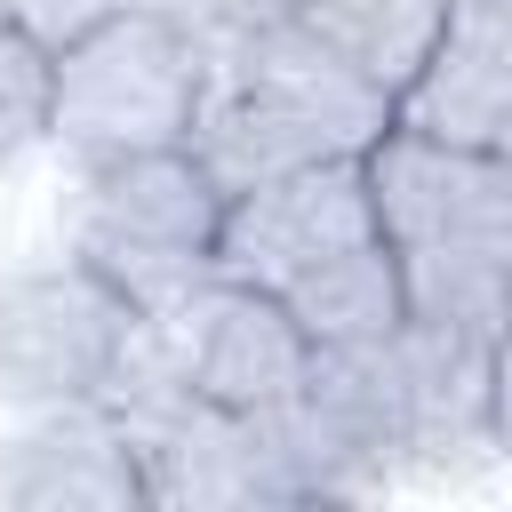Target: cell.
Returning <instances> with one entry per match:
<instances>
[{
    "instance_id": "1",
    "label": "cell",
    "mask_w": 512,
    "mask_h": 512,
    "mask_svg": "<svg viewBox=\"0 0 512 512\" xmlns=\"http://www.w3.org/2000/svg\"><path fill=\"white\" fill-rule=\"evenodd\" d=\"M216 232H224V184L200 168L192 144L72 160L64 248L144 312H168L200 280H216Z\"/></svg>"
},
{
    "instance_id": "2",
    "label": "cell",
    "mask_w": 512,
    "mask_h": 512,
    "mask_svg": "<svg viewBox=\"0 0 512 512\" xmlns=\"http://www.w3.org/2000/svg\"><path fill=\"white\" fill-rule=\"evenodd\" d=\"M208 40L176 24L168 8L128 0L112 24L72 40L56 56V120L48 144L72 160H112V152H160L192 144L200 96H208Z\"/></svg>"
},
{
    "instance_id": "3",
    "label": "cell",
    "mask_w": 512,
    "mask_h": 512,
    "mask_svg": "<svg viewBox=\"0 0 512 512\" xmlns=\"http://www.w3.org/2000/svg\"><path fill=\"white\" fill-rule=\"evenodd\" d=\"M136 328H144V304L120 296L72 248L56 264L8 272L0 280V400L24 416L96 400Z\"/></svg>"
},
{
    "instance_id": "4",
    "label": "cell",
    "mask_w": 512,
    "mask_h": 512,
    "mask_svg": "<svg viewBox=\"0 0 512 512\" xmlns=\"http://www.w3.org/2000/svg\"><path fill=\"white\" fill-rule=\"evenodd\" d=\"M376 224L400 256H488L512 264V160L384 128L368 144Z\"/></svg>"
},
{
    "instance_id": "5",
    "label": "cell",
    "mask_w": 512,
    "mask_h": 512,
    "mask_svg": "<svg viewBox=\"0 0 512 512\" xmlns=\"http://www.w3.org/2000/svg\"><path fill=\"white\" fill-rule=\"evenodd\" d=\"M376 232L384 224H376L368 152H336V160H304L288 176H264V184L232 192L224 232H216V272L280 296L288 280H304L336 248H360Z\"/></svg>"
},
{
    "instance_id": "6",
    "label": "cell",
    "mask_w": 512,
    "mask_h": 512,
    "mask_svg": "<svg viewBox=\"0 0 512 512\" xmlns=\"http://www.w3.org/2000/svg\"><path fill=\"white\" fill-rule=\"evenodd\" d=\"M160 328H168L192 392L216 400V408H240V416L296 400L304 376H312V336L296 328L288 296L248 288V280H224V272L200 280L184 304H168Z\"/></svg>"
},
{
    "instance_id": "7",
    "label": "cell",
    "mask_w": 512,
    "mask_h": 512,
    "mask_svg": "<svg viewBox=\"0 0 512 512\" xmlns=\"http://www.w3.org/2000/svg\"><path fill=\"white\" fill-rule=\"evenodd\" d=\"M0 504L8 512H136L152 504L144 456L112 408H40L0 448Z\"/></svg>"
},
{
    "instance_id": "8",
    "label": "cell",
    "mask_w": 512,
    "mask_h": 512,
    "mask_svg": "<svg viewBox=\"0 0 512 512\" xmlns=\"http://www.w3.org/2000/svg\"><path fill=\"white\" fill-rule=\"evenodd\" d=\"M304 408L328 432V448L352 464V480L376 496L392 472H408L416 448V408H408V352L400 336L376 344H312Z\"/></svg>"
},
{
    "instance_id": "9",
    "label": "cell",
    "mask_w": 512,
    "mask_h": 512,
    "mask_svg": "<svg viewBox=\"0 0 512 512\" xmlns=\"http://www.w3.org/2000/svg\"><path fill=\"white\" fill-rule=\"evenodd\" d=\"M488 344L496 336H464V328H432V320L400 328L408 408H416L408 472H464L496 448V432H488Z\"/></svg>"
},
{
    "instance_id": "10",
    "label": "cell",
    "mask_w": 512,
    "mask_h": 512,
    "mask_svg": "<svg viewBox=\"0 0 512 512\" xmlns=\"http://www.w3.org/2000/svg\"><path fill=\"white\" fill-rule=\"evenodd\" d=\"M280 296L312 344H376V336L408 328V272H400V248L384 232L360 248H336L328 264H312Z\"/></svg>"
},
{
    "instance_id": "11",
    "label": "cell",
    "mask_w": 512,
    "mask_h": 512,
    "mask_svg": "<svg viewBox=\"0 0 512 512\" xmlns=\"http://www.w3.org/2000/svg\"><path fill=\"white\" fill-rule=\"evenodd\" d=\"M296 16L384 96H400L448 40V0H296Z\"/></svg>"
},
{
    "instance_id": "12",
    "label": "cell",
    "mask_w": 512,
    "mask_h": 512,
    "mask_svg": "<svg viewBox=\"0 0 512 512\" xmlns=\"http://www.w3.org/2000/svg\"><path fill=\"white\" fill-rule=\"evenodd\" d=\"M392 128H416V136H440V144L496 152V144L512 136V72L440 40V56L392 96Z\"/></svg>"
},
{
    "instance_id": "13",
    "label": "cell",
    "mask_w": 512,
    "mask_h": 512,
    "mask_svg": "<svg viewBox=\"0 0 512 512\" xmlns=\"http://www.w3.org/2000/svg\"><path fill=\"white\" fill-rule=\"evenodd\" d=\"M400 272H408V320L464 328V336H496L512 320V264H488V256H400Z\"/></svg>"
},
{
    "instance_id": "14",
    "label": "cell",
    "mask_w": 512,
    "mask_h": 512,
    "mask_svg": "<svg viewBox=\"0 0 512 512\" xmlns=\"http://www.w3.org/2000/svg\"><path fill=\"white\" fill-rule=\"evenodd\" d=\"M48 120H56V56L32 32L0 24V168L48 144Z\"/></svg>"
},
{
    "instance_id": "15",
    "label": "cell",
    "mask_w": 512,
    "mask_h": 512,
    "mask_svg": "<svg viewBox=\"0 0 512 512\" xmlns=\"http://www.w3.org/2000/svg\"><path fill=\"white\" fill-rule=\"evenodd\" d=\"M128 0H16V32H32L48 56H64L72 40H88L96 24H112Z\"/></svg>"
},
{
    "instance_id": "16",
    "label": "cell",
    "mask_w": 512,
    "mask_h": 512,
    "mask_svg": "<svg viewBox=\"0 0 512 512\" xmlns=\"http://www.w3.org/2000/svg\"><path fill=\"white\" fill-rule=\"evenodd\" d=\"M448 48L512 72V0H448Z\"/></svg>"
},
{
    "instance_id": "17",
    "label": "cell",
    "mask_w": 512,
    "mask_h": 512,
    "mask_svg": "<svg viewBox=\"0 0 512 512\" xmlns=\"http://www.w3.org/2000/svg\"><path fill=\"white\" fill-rule=\"evenodd\" d=\"M144 8H168V16H176V24H192L200 40H224V32L256 24V16H272L280 0H144Z\"/></svg>"
},
{
    "instance_id": "18",
    "label": "cell",
    "mask_w": 512,
    "mask_h": 512,
    "mask_svg": "<svg viewBox=\"0 0 512 512\" xmlns=\"http://www.w3.org/2000/svg\"><path fill=\"white\" fill-rule=\"evenodd\" d=\"M488 432H496V448L512 456V320H504L496 344H488Z\"/></svg>"
},
{
    "instance_id": "19",
    "label": "cell",
    "mask_w": 512,
    "mask_h": 512,
    "mask_svg": "<svg viewBox=\"0 0 512 512\" xmlns=\"http://www.w3.org/2000/svg\"><path fill=\"white\" fill-rule=\"evenodd\" d=\"M0 24H16V0H0Z\"/></svg>"
},
{
    "instance_id": "20",
    "label": "cell",
    "mask_w": 512,
    "mask_h": 512,
    "mask_svg": "<svg viewBox=\"0 0 512 512\" xmlns=\"http://www.w3.org/2000/svg\"><path fill=\"white\" fill-rule=\"evenodd\" d=\"M496 152H504V160H512V136H504V144H496Z\"/></svg>"
},
{
    "instance_id": "21",
    "label": "cell",
    "mask_w": 512,
    "mask_h": 512,
    "mask_svg": "<svg viewBox=\"0 0 512 512\" xmlns=\"http://www.w3.org/2000/svg\"><path fill=\"white\" fill-rule=\"evenodd\" d=\"M280 8H296V0H280Z\"/></svg>"
}]
</instances>
